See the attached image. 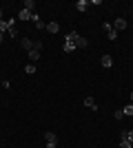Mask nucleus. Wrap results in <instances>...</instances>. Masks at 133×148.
Listing matches in <instances>:
<instances>
[{
	"mask_svg": "<svg viewBox=\"0 0 133 148\" xmlns=\"http://www.w3.org/2000/svg\"><path fill=\"white\" fill-rule=\"evenodd\" d=\"M47 31H49V33H58V31H60V25H58V22H49V25H47Z\"/></svg>",
	"mask_w": 133,
	"mask_h": 148,
	"instance_id": "obj_11",
	"label": "nucleus"
},
{
	"mask_svg": "<svg viewBox=\"0 0 133 148\" xmlns=\"http://www.w3.org/2000/svg\"><path fill=\"white\" fill-rule=\"evenodd\" d=\"M29 60H31V64H33V62H38L40 60V51L31 49V51H29Z\"/></svg>",
	"mask_w": 133,
	"mask_h": 148,
	"instance_id": "obj_10",
	"label": "nucleus"
},
{
	"mask_svg": "<svg viewBox=\"0 0 133 148\" xmlns=\"http://www.w3.org/2000/svg\"><path fill=\"white\" fill-rule=\"evenodd\" d=\"M47 148H58V144H47Z\"/></svg>",
	"mask_w": 133,
	"mask_h": 148,
	"instance_id": "obj_25",
	"label": "nucleus"
},
{
	"mask_svg": "<svg viewBox=\"0 0 133 148\" xmlns=\"http://www.w3.org/2000/svg\"><path fill=\"white\" fill-rule=\"evenodd\" d=\"M0 20H2V9H0Z\"/></svg>",
	"mask_w": 133,
	"mask_h": 148,
	"instance_id": "obj_27",
	"label": "nucleus"
},
{
	"mask_svg": "<svg viewBox=\"0 0 133 148\" xmlns=\"http://www.w3.org/2000/svg\"><path fill=\"white\" fill-rule=\"evenodd\" d=\"M127 27H129V22H127L124 18H115V20H113V29L118 31V33H120V31H124Z\"/></svg>",
	"mask_w": 133,
	"mask_h": 148,
	"instance_id": "obj_1",
	"label": "nucleus"
},
{
	"mask_svg": "<svg viewBox=\"0 0 133 148\" xmlns=\"http://www.w3.org/2000/svg\"><path fill=\"white\" fill-rule=\"evenodd\" d=\"M33 7H36L33 0H25V2H22V9H27V11H31V13H33Z\"/></svg>",
	"mask_w": 133,
	"mask_h": 148,
	"instance_id": "obj_12",
	"label": "nucleus"
},
{
	"mask_svg": "<svg viewBox=\"0 0 133 148\" xmlns=\"http://www.w3.org/2000/svg\"><path fill=\"white\" fill-rule=\"evenodd\" d=\"M44 139H47V144H58L56 133H51V130H47V133H44Z\"/></svg>",
	"mask_w": 133,
	"mask_h": 148,
	"instance_id": "obj_6",
	"label": "nucleus"
},
{
	"mask_svg": "<svg viewBox=\"0 0 133 148\" xmlns=\"http://www.w3.org/2000/svg\"><path fill=\"white\" fill-rule=\"evenodd\" d=\"M33 44H36V40H31V38H22V40H20V47H22L27 53L33 49Z\"/></svg>",
	"mask_w": 133,
	"mask_h": 148,
	"instance_id": "obj_2",
	"label": "nucleus"
},
{
	"mask_svg": "<svg viewBox=\"0 0 133 148\" xmlns=\"http://www.w3.org/2000/svg\"><path fill=\"white\" fill-rule=\"evenodd\" d=\"M100 62H102V66H104V69H111V66H113V58H111V56H107V53H104V56L100 58Z\"/></svg>",
	"mask_w": 133,
	"mask_h": 148,
	"instance_id": "obj_4",
	"label": "nucleus"
},
{
	"mask_svg": "<svg viewBox=\"0 0 133 148\" xmlns=\"http://www.w3.org/2000/svg\"><path fill=\"white\" fill-rule=\"evenodd\" d=\"M84 106H87V108L98 111V104H95V97H93V95H87V97H84Z\"/></svg>",
	"mask_w": 133,
	"mask_h": 148,
	"instance_id": "obj_3",
	"label": "nucleus"
},
{
	"mask_svg": "<svg viewBox=\"0 0 133 148\" xmlns=\"http://www.w3.org/2000/svg\"><path fill=\"white\" fill-rule=\"evenodd\" d=\"M120 148H133V144L129 139H120Z\"/></svg>",
	"mask_w": 133,
	"mask_h": 148,
	"instance_id": "obj_17",
	"label": "nucleus"
},
{
	"mask_svg": "<svg viewBox=\"0 0 133 148\" xmlns=\"http://www.w3.org/2000/svg\"><path fill=\"white\" fill-rule=\"evenodd\" d=\"M36 29H47V25H44L42 20H40V22H36Z\"/></svg>",
	"mask_w": 133,
	"mask_h": 148,
	"instance_id": "obj_23",
	"label": "nucleus"
},
{
	"mask_svg": "<svg viewBox=\"0 0 133 148\" xmlns=\"http://www.w3.org/2000/svg\"><path fill=\"white\" fill-rule=\"evenodd\" d=\"M131 104H133V93H131Z\"/></svg>",
	"mask_w": 133,
	"mask_h": 148,
	"instance_id": "obj_28",
	"label": "nucleus"
},
{
	"mask_svg": "<svg viewBox=\"0 0 133 148\" xmlns=\"http://www.w3.org/2000/svg\"><path fill=\"white\" fill-rule=\"evenodd\" d=\"M78 36H80L78 31H69V33L64 36V40H69V42H76V38H78Z\"/></svg>",
	"mask_w": 133,
	"mask_h": 148,
	"instance_id": "obj_14",
	"label": "nucleus"
},
{
	"mask_svg": "<svg viewBox=\"0 0 133 148\" xmlns=\"http://www.w3.org/2000/svg\"><path fill=\"white\" fill-rule=\"evenodd\" d=\"M113 117H115V119H118V122H120V119H122V117H124V113H122V111H115V113H113Z\"/></svg>",
	"mask_w": 133,
	"mask_h": 148,
	"instance_id": "obj_22",
	"label": "nucleus"
},
{
	"mask_svg": "<svg viewBox=\"0 0 133 148\" xmlns=\"http://www.w3.org/2000/svg\"><path fill=\"white\" fill-rule=\"evenodd\" d=\"M2 40H5V33H0V42H2Z\"/></svg>",
	"mask_w": 133,
	"mask_h": 148,
	"instance_id": "obj_26",
	"label": "nucleus"
},
{
	"mask_svg": "<svg viewBox=\"0 0 133 148\" xmlns=\"http://www.w3.org/2000/svg\"><path fill=\"white\" fill-rule=\"evenodd\" d=\"M107 36H109V40H118V31H115V29H111V31L107 33Z\"/></svg>",
	"mask_w": 133,
	"mask_h": 148,
	"instance_id": "obj_18",
	"label": "nucleus"
},
{
	"mask_svg": "<svg viewBox=\"0 0 133 148\" xmlns=\"http://www.w3.org/2000/svg\"><path fill=\"white\" fill-rule=\"evenodd\" d=\"M76 9H78V11H87V9H89V2H87V0H78V2H76Z\"/></svg>",
	"mask_w": 133,
	"mask_h": 148,
	"instance_id": "obj_9",
	"label": "nucleus"
},
{
	"mask_svg": "<svg viewBox=\"0 0 133 148\" xmlns=\"http://www.w3.org/2000/svg\"><path fill=\"white\" fill-rule=\"evenodd\" d=\"M62 49H64V53H73V51H76V44H73V42H69V40H64Z\"/></svg>",
	"mask_w": 133,
	"mask_h": 148,
	"instance_id": "obj_7",
	"label": "nucleus"
},
{
	"mask_svg": "<svg viewBox=\"0 0 133 148\" xmlns=\"http://www.w3.org/2000/svg\"><path fill=\"white\" fill-rule=\"evenodd\" d=\"M127 139H129V142L133 144V130H129V133H127Z\"/></svg>",
	"mask_w": 133,
	"mask_h": 148,
	"instance_id": "obj_24",
	"label": "nucleus"
},
{
	"mask_svg": "<svg viewBox=\"0 0 133 148\" xmlns=\"http://www.w3.org/2000/svg\"><path fill=\"white\" fill-rule=\"evenodd\" d=\"M7 33H9V38H18V29H16V27H11Z\"/></svg>",
	"mask_w": 133,
	"mask_h": 148,
	"instance_id": "obj_20",
	"label": "nucleus"
},
{
	"mask_svg": "<svg viewBox=\"0 0 133 148\" xmlns=\"http://www.w3.org/2000/svg\"><path fill=\"white\" fill-rule=\"evenodd\" d=\"M9 29H11V27H9V22H7V20L2 18V20H0V33H7Z\"/></svg>",
	"mask_w": 133,
	"mask_h": 148,
	"instance_id": "obj_15",
	"label": "nucleus"
},
{
	"mask_svg": "<svg viewBox=\"0 0 133 148\" xmlns=\"http://www.w3.org/2000/svg\"><path fill=\"white\" fill-rule=\"evenodd\" d=\"M18 20H31V11H27V9H20V13H18Z\"/></svg>",
	"mask_w": 133,
	"mask_h": 148,
	"instance_id": "obj_8",
	"label": "nucleus"
},
{
	"mask_svg": "<svg viewBox=\"0 0 133 148\" xmlns=\"http://www.w3.org/2000/svg\"><path fill=\"white\" fill-rule=\"evenodd\" d=\"M122 113H124V117H133V104H127L122 108Z\"/></svg>",
	"mask_w": 133,
	"mask_h": 148,
	"instance_id": "obj_13",
	"label": "nucleus"
},
{
	"mask_svg": "<svg viewBox=\"0 0 133 148\" xmlns=\"http://www.w3.org/2000/svg\"><path fill=\"white\" fill-rule=\"evenodd\" d=\"M33 49H36V51H40V53H42V49H44V42H38V40H36V44H33Z\"/></svg>",
	"mask_w": 133,
	"mask_h": 148,
	"instance_id": "obj_21",
	"label": "nucleus"
},
{
	"mask_svg": "<svg viewBox=\"0 0 133 148\" xmlns=\"http://www.w3.org/2000/svg\"><path fill=\"white\" fill-rule=\"evenodd\" d=\"M25 73L33 75V73H36V64H27V66H25Z\"/></svg>",
	"mask_w": 133,
	"mask_h": 148,
	"instance_id": "obj_16",
	"label": "nucleus"
},
{
	"mask_svg": "<svg viewBox=\"0 0 133 148\" xmlns=\"http://www.w3.org/2000/svg\"><path fill=\"white\" fill-rule=\"evenodd\" d=\"M73 44H76V49H87V38H82V36H78L76 38V42H73Z\"/></svg>",
	"mask_w": 133,
	"mask_h": 148,
	"instance_id": "obj_5",
	"label": "nucleus"
},
{
	"mask_svg": "<svg viewBox=\"0 0 133 148\" xmlns=\"http://www.w3.org/2000/svg\"><path fill=\"white\" fill-rule=\"evenodd\" d=\"M102 29H104V31L109 33V31L113 29V22H102Z\"/></svg>",
	"mask_w": 133,
	"mask_h": 148,
	"instance_id": "obj_19",
	"label": "nucleus"
}]
</instances>
